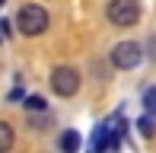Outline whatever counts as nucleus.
<instances>
[{
  "label": "nucleus",
  "mask_w": 156,
  "mask_h": 153,
  "mask_svg": "<svg viewBox=\"0 0 156 153\" xmlns=\"http://www.w3.org/2000/svg\"><path fill=\"white\" fill-rule=\"evenodd\" d=\"M121 137H124V118L121 115H115V118H108V121H102L96 128V134H93V150H115L118 144H121Z\"/></svg>",
  "instance_id": "nucleus-1"
},
{
  "label": "nucleus",
  "mask_w": 156,
  "mask_h": 153,
  "mask_svg": "<svg viewBox=\"0 0 156 153\" xmlns=\"http://www.w3.org/2000/svg\"><path fill=\"white\" fill-rule=\"evenodd\" d=\"M16 26H19V32L23 35H41V32L48 29V13L41 10V6H23V10L16 13Z\"/></svg>",
  "instance_id": "nucleus-2"
},
{
  "label": "nucleus",
  "mask_w": 156,
  "mask_h": 153,
  "mask_svg": "<svg viewBox=\"0 0 156 153\" xmlns=\"http://www.w3.org/2000/svg\"><path fill=\"white\" fill-rule=\"evenodd\" d=\"M137 16H140L137 0H112V3H108V19H112V26H118V29L134 26Z\"/></svg>",
  "instance_id": "nucleus-3"
},
{
  "label": "nucleus",
  "mask_w": 156,
  "mask_h": 153,
  "mask_svg": "<svg viewBox=\"0 0 156 153\" xmlns=\"http://www.w3.org/2000/svg\"><path fill=\"white\" fill-rule=\"evenodd\" d=\"M140 61H144V48H140L137 41H121V45H115V51H112V64H115L118 70H134Z\"/></svg>",
  "instance_id": "nucleus-4"
},
{
  "label": "nucleus",
  "mask_w": 156,
  "mask_h": 153,
  "mask_svg": "<svg viewBox=\"0 0 156 153\" xmlns=\"http://www.w3.org/2000/svg\"><path fill=\"white\" fill-rule=\"evenodd\" d=\"M51 89L58 96H73L76 89H80V73L73 70V67H54L51 73Z\"/></svg>",
  "instance_id": "nucleus-5"
},
{
  "label": "nucleus",
  "mask_w": 156,
  "mask_h": 153,
  "mask_svg": "<svg viewBox=\"0 0 156 153\" xmlns=\"http://www.w3.org/2000/svg\"><path fill=\"white\" fill-rule=\"evenodd\" d=\"M80 134H76V131H64L61 134V150H67V153H73V150H80Z\"/></svg>",
  "instance_id": "nucleus-6"
},
{
  "label": "nucleus",
  "mask_w": 156,
  "mask_h": 153,
  "mask_svg": "<svg viewBox=\"0 0 156 153\" xmlns=\"http://www.w3.org/2000/svg\"><path fill=\"white\" fill-rule=\"evenodd\" d=\"M10 147H13V128L6 121H0V153L10 150Z\"/></svg>",
  "instance_id": "nucleus-7"
},
{
  "label": "nucleus",
  "mask_w": 156,
  "mask_h": 153,
  "mask_svg": "<svg viewBox=\"0 0 156 153\" xmlns=\"http://www.w3.org/2000/svg\"><path fill=\"white\" fill-rule=\"evenodd\" d=\"M137 128H140V134H144V137H153V115L147 112V115L137 121Z\"/></svg>",
  "instance_id": "nucleus-8"
},
{
  "label": "nucleus",
  "mask_w": 156,
  "mask_h": 153,
  "mask_svg": "<svg viewBox=\"0 0 156 153\" xmlns=\"http://www.w3.org/2000/svg\"><path fill=\"white\" fill-rule=\"evenodd\" d=\"M144 109L153 115V109H156V89H147V93H144Z\"/></svg>",
  "instance_id": "nucleus-9"
},
{
  "label": "nucleus",
  "mask_w": 156,
  "mask_h": 153,
  "mask_svg": "<svg viewBox=\"0 0 156 153\" xmlns=\"http://www.w3.org/2000/svg\"><path fill=\"white\" fill-rule=\"evenodd\" d=\"M26 105H29L32 112H41V109H45V99H41V96H32V99H26Z\"/></svg>",
  "instance_id": "nucleus-10"
},
{
  "label": "nucleus",
  "mask_w": 156,
  "mask_h": 153,
  "mask_svg": "<svg viewBox=\"0 0 156 153\" xmlns=\"http://www.w3.org/2000/svg\"><path fill=\"white\" fill-rule=\"evenodd\" d=\"M6 32H10V26H6V23H0V41L6 38Z\"/></svg>",
  "instance_id": "nucleus-11"
}]
</instances>
